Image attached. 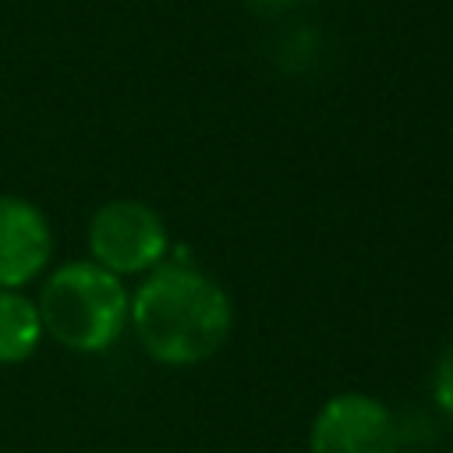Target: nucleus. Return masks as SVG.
Masks as SVG:
<instances>
[{
	"mask_svg": "<svg viewBox=\"0 0 453 453\" xmlns=\"http://www.w3.org/2000/svg\"><path fill=\"white\" fill-rule=\"evenodd\" d=\"M127 326L142 350L170 368H191L219 354L234 329L230 294L198 265L159 262L131 294Z\"/></svg>",
	"mask_w": 453,
	"mask_h": 453,
	"instance_id": "f257e3e1",
	"label": "nucleus"
},
{
	"mask_svg": "<svg viewBox=\"0 0 453 453\" xmlns=\"http://www.w3.org/2000/svg\"><path fill=\"white\" fill-rule=\"evenodd\" d=\"M251 7H258V11H276V7H290V4H297V0H248Z\"/></svg>",
	"mask_w": 453,
	"mask_h": 453,
	"instance_id": "6e6552de",
	"label": "nucleus"
},
{
	"mask_svg": "<svg viewBox=\"0 0 453 453\" xmlns=\"http://www.w3.org/2000/svg\"><path fill=\"white\" fill-rule=\"evenodd\" d=\"M432 396L439 403V411L453 421V347H446L435 361V372H432Z\"/></svg>",
	"mask_w": 453,
	"mask_h": 453,
	"instance_id": "0eeeda50",
	"label": "nucleus"
},
{
	"mask_svg": "<svg viewBox=\"0 0 453 453\" xmlns=\"http://www.w3.org/2000/svg\"><path fill=\"white\" fill-rule=\"evenodd\" d=\"M53 255V226L46 212L25 198L0 191V290H21L42 276Z\"/></svg>",
	"mask_w": 453,
	"mask_h": 453,
	"instance_id": "39448f33",
	"label": "nucleus"
},
{
	"mask_svg": "<svg viewBox=\"0 0 453 453\" xmlns=\"http://www.w3.org/2000/svg\"><path fill=\"white\" fill-rule=\"evenodd\" d=\"M35 304L50 340L74 354H103L127 329L131 294L120 276L92 258H74L46 273Z\"/></svg>",
	"mask_w": 453,
	"mask_h": 453,
	"instance_id": "f03ea898",
	"label": "nucleus"
},
{
	"mask_svg": "<svg viewBox=\"0 0 453 453\" xmlns=\"http://www.w3.org/2000/svg\"><path fill=\"white\" fill-rule=\"evenodd\" d=\"M308 453H400V432L382 400L336 393L311 421Z\"/></svg>",
	"mask_w": 453,
	"mask_h": 453,
	"instance_id": "20e7f679",
	"label": "nucleus"
},
{
	"mask_svg": "<svg viewBox=\"0 0 453 453\" xmlns=\"http://www.w3.org/2000/svg\"><path fill=\"white\" fill-rule=\"evenodd\" d=\"M88 258L113 276H145L170 251V230L163 216L142 198L103 202L85 226Z\"/></svg>",
	"mask_w": 453,
	"mask_h": 453,
	"instance_id": "7ed1b4c3",
	"label": "nucleus"
},
{
	"mask_svg": "<svg viewBox=\"0 0 453 453\" xmlns=\"http://www.w3.org/2000/svg\"><path fill=\"white\" fill-rule=\"evenodd\" d=\"M42 319L35 297L25 290H0V365H25L42 343Z\"/></svg>",
	"mask_w": 453,
	"mask_h": 453,
	"instance_id": "423d86ee",
	"label": "nucleus"
}]
</instances>
